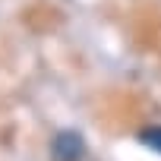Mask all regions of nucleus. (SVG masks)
I'll return each mask as SVG.
<instances>
[{
    "label": "nucleus",
    "instance_id": "nucleus-1",
    "mask_svg": "<svg viewBox=\"0 0 161 161\" xmlns=\"http://www.w3.org/2000/svg\"><path fill=\"white\" fill-rule=\"evenodd\" d=\"M89 152L82 133L76 130H60L54 139H51V161H82Z\"/></svg>",
    "mask_w": 161,
    "mask_h": 161
},
{
    "label": "nucleus",
    "instance_id": "nucleus-2",
    "mask_svg": "<svg viewBox=\"0 0 161 161\" xmlns=\"http://www.w3.org/2000/svg\"><path fill=\"white\" fill-rule=\"evenodd\" d=\"M139 142L148 145V148H155V152H161V126H145L139 133Z\"/></svg>",
    "mask_w": 161,
    "mask_h": 161
}]
</instances>
